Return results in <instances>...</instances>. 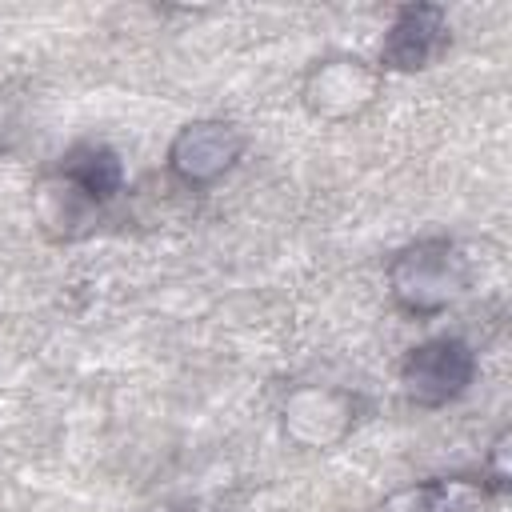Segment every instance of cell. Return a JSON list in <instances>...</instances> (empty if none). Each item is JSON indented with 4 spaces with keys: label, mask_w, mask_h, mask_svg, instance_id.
<instances>
[{
    "label": "cell",
    "mask_w": 512,
    "mask_h": 512,
    "mask_svg": "<svg viewBox=\"0 0 512 512\" xmlns=\"http://www.w3.org/2000/svg\"><path fill=\"white\" fill-rule=\"evenodd\" d=\"M284 436L300 448H332L356 424V396L332 384H304L292 388L280 408Z\"/></svg>",
    "instance_id": "5"
},
{
    "label": "cell",
    "mask_w": 512,
    "mask_h": 512,
    "mask_svg": "<svg viewBox=\"0 0 512 512\" xmlns=\"http://www.w3.org/2000/svg\"><path fill=\"white\" fill-rule=\"evenodd\" d=\"M244 156V132L228 120H192L168 144V168L176 180L204 188L236 168Z\"/></svg>",
    "instance_id": "4"
},
{
    "label": "cell",
    "mask_w": 512,
    "mask_h": 512,
    "mask_svg": "<svg viewBox=\"0 0 512 512\" xmlns=\"http://www.w3.org/2000/svg\"><path fill=\"white\" fill-rule=\"evenodd\" d=\"M492 480L496 484L508 480V432H500V440L492 444Z\"/></svg>",
    "instance_id": "10"
},
{
    "label": "cell",
    "mask_w": 512,
    "mask_h": 512,
    "mask_svg": "<svg viewBox=\"0 0 512 512\" xmlns=\"http://www.w3.org/2000/svg\"><path fill=\"white\" fill-rule=\"evenodd\" d=\"M32 208H36V220L52 232V236H60V240H72V236H80L92 220H96V200L88 196V192H80L68 176H44L40 184H36V192H32Z\"/></svg>",
    "instance_id": "7"
},
{
    "label": "cell",
    "mask_w": 512,
    "mask_h": 512,
    "mask_svg": "<svg viewBox=\"0 0 512 512\" xmlns=\"http://www.w3.org/2000/svg\"><path fill=\"white\" fill-rule=\"evenodd\" d=\"M388 284L400 308L416 316H436L464 296L468 260L452 240H420L388 264Z\"/></svg>",
    "instance_id": "1"
},
{
    "label": "cell",
    "mask_w": 512,
    "mask_h": 512,
    "mask_svg": "<svg viewBox=\"0 0 512 512\" xmlns=\"http://www.w3.org/2000/svg\"><path fill=\"white\" fill-rule=\"evenodd\" d=\"M384 72L360 56H328L316 60L304 76V108L320 120H352L380 96Z\"/></svg>",
    "instance_id": "3"
},
{
    "label": "cell",
    "mask_w": 512,
    "mask_h": 512,
    "mask_svg": "<svg viewBox=\"0 0 512 512\" xmlns=\"http://www.w3.org/2000/svg\"><path fill=\"white\" fill-rule=\"evenodd\" d=\"M60 176H68L80 192H88L96 204H104V200H112L120 188H124V164H120V156L112 152V148H104V144H80V148H72L68 156H64V164H60Z\"/></svg>",
    "instance_id": "8"
},
{
    "label": "cell",
    "mask_w": 512,
    "mask_h": 512,
    "mask_svg": "<svg viewBox=\"0 0 512 512\" xmlns=\"http://www.w3.org/2000/svg\"><path fill=\"white\" fill-rule=\"evenodd\" d=\"M476 376V352L460 336H432L416 344L400 364V384L412 404L440 408L456 400Z\"/></svg>",
    "instance_id": "2"
},
{
    "label": "cell",
    "mask_w": 512,
    "mask_h": 512,
    "mask_svg": "<svg viewBox=\"0 0 512 512\" xmlns=\"http://www.w3.org/2000/svg\"><path fill=\"white\" fill-rule=\"evenodd\" d=\"M448 44V16L436 4H408L396 12L384 48H380V64L396 68V72H416L428 68Z\"/></svg>",
    "instance_id": "6"
},
{
    "label": "cell",
    "mask_w": 512,
    "mask_h": 512,
    "mask_svg": "<svg viewBox=\"0 0 512 512\" xmlns=\"http://www.w3.org/2000/svg\"><path fill=\"white\" fill-rule=\"evenodd\" d=\"M456 488L460 484H440V480L412 484V488L384 496L376 512H456Z\"/></svg>",
    "instance_id": "9"
},
{
    "label": "cell",
    "mask_w": 512,
    "mask_h": 512,
    "mask_svg": "<svg viewBox=\"0 0 512 512\" xmlns=\"http://www.w3.org/2000/svg\"><path fill=\"white\" fill-rule=\"evenodd\" d=\"M8 132H12V104H8L4 92H0V144H4Z\"/></svg>",
    "instance_id": "11"
}]
</instances>
